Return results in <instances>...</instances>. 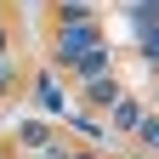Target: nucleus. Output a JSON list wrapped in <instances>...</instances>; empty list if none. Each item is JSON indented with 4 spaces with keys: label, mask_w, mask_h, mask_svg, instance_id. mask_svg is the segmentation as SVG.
Masks as SVG:
<instances>
[{
    "label": "nucleus",
    "mask_w": 159,
    "mask_h": 159,
    "mask_svg": "<svg viewBox=\"0 0 159 159\" xmlns=\"http://www.w3.org/2000/svg\"><path fill=\"white\" fill-rule=\"evenodd\" d=\"M142 136H148V142L159 148V125H153V119H148V125H142Z\"/></svg>",
    "instance_id": "obj_4"
},
{
    "label": "nucleus",
    "mask_w": 159,
    "mask_h": 159,
    "mask_svg": "<svg viewBox=\"0 0 159 159\" xmlns=\"http://www.w3.org/2000/svg\"><path fill=\"white\" fill-rule=\"evenodd\" d=\"M57 51H63L68 63H80L85 51H97V29L85 23V17H68V23H63V34H57Z\"/></svg>",
    "instance_id": "obj_1"
},
{
    "label": "nucleus",
    "mask_w": 159,
    "mask_h": 159,
    "mask_svg": "<svg viewBox=\"0 0 159 159\" xmlns=\"http://www.w3.org/2000/svg\"><path fill=\"white\" fill-rule=\"evenodd\" d=\"M68 6H91V0H68Z\"/></svg>",
    "instance_id": "obj_5"
},
{
    "label": "nucleus",
    "mask_w": 159,
    "mask_h": 159,
    "mask_svg": "<svg viewBox=\"0 0 159 159\" xmlns=\"http://www.w3.org/2000/svg\"><path fill=\"white\" fill-rule=\"evenodd\" d=\"M74 68H80V80H102V68H108V51L97 46V51H85V57H80Z\"/></svg>",
    "instance_id": "obj_2"
},
{
    "label": "nucleus",
    "mask_w": 159,
    "mask_h": 159,
    "mask_svg": "<svg viewBox=\"0 0 159 159\" xmlns=\"http://www.w3.org/2000/svg\"><path fill=\"white\" fill-rule=\"evenodd\" d=\"M114 119H119V125H142V114H136V102H119V108H114Z\"/></svg>",
    "instance_id": "obj_3"
}]
</instances>
